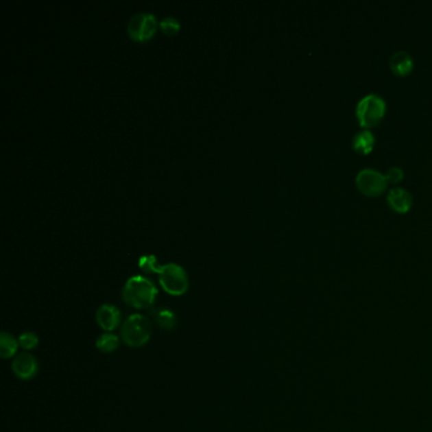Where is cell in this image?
I'll return each mask as SVG.
<instances>
[{"label": "cell", "mask_w": 432, "mask_h": 432, "mask_svg": "<svg viewBox=\"0 0 432 432\" xmlns=\"http://www.w3.org/2000/svg\"><path fill=\"white\" fill-rule=\"evenodd\" d=\"M158 289L150 279L141 275L131 276L122 289V298L125 304L136 309H149L155 304Z\"/></svg>", "instance_id": "6da1fadb"}, {"label": "cell", "mask_w": 432, "mask_h": 432, "mask_svg": "<svg viewBox=\"0 0 432 432\" xmlns=\"http://www.w3.org/2000/svg\"><path fill=\"white\" fill-rule=\"evenodd\" d=\"M152 335V324L149 317L134 313L127 317L121 328V337L127 346L130 348H142L151 339Z\"/></svg>", "instance_id": "7a4b0ae2"}, {"label": "cell", "mask_w": 432, "mask_h": 432, "mask_svg": "<svg viewBox=\"0 0 432 432\" xmlns=\"http://www.w3.org/2000/svg\"><path fill=\"white\" fill-rule=\"evenodd\" d=\"M158 282L164 291L171 296H183L188 291L189 280L183 267L174 263L160 265L158 270Z\"/></svg>", "instance_id": "3957f363"}, {"label": "cell", "mask_w": 432, "mask_h": 432, "mask_svg": "<svg viewBox=\"0 0 432 432\" xmlns=\"http://www.w3.org/2000/svg\"><path fill=\"white\" fill-rule=\"evenodd\" d=\"M385 115V101L381 95L368 94L359 100L357 117L363 127H375L379 125Z\"/></svg>", "instance_id": "277c9868"}, {"label": "cell", "mask_w": 432, "mask_h": 432, "mask_svg": "<svg viewBox=\"0 0 432 432\" xmlns=\"http://www.w3.org/2000/svg\"><path fill=\"white\" fill-rule=\"evenodd\" d=\"M158 21L154 14L139 12L133 14L128 22V34L134 41H146L155 34Z\"/></svg>", "instance_id": "5b68a950"}, {"label": "cell", "mask_w": 432, "mask_h": 432, "mask_svg": "<svg viewBox=\"0 0 432 432\" xmlns=\"http://www.w3.org/2000/svg\"><path fill=\"white\" fill-rule=\"evenodd\" d=\"M388 180L385 175L375 169H363L357 175V185L359 191L366 195H379L387 188Z\"/></svg>", "instance_id": "8992f818"}, {"label": "cell", "mask_w": 432, "mask_h": 432, "mask_svg": "<svg viewBox=\"0 0 432 432\" xmlns=\"http://www.w3.org/2000/svg\"><path fill=\"white\" fill-rule=\"evenodd\" d=\"M13 373L21 381H31L36 375L38 374L40 365L37 359L29 352H21L14 357L12 363Z\"/></svg>", "instance_id": "52a82bcc"}, {"label": "cell", "mask_w": 432, "mask_h": 432, "mask_svg": "<svg viewBox=\"0 0 432 432\" xmlns=\"http://www.w3.org/2000/svg\"><path fill=\"white\" fill-rule=\"evenodd\" d=\"M97 324H99L100 328L112 333L118 326L121 324V312L119 309L113 304H103L97 311Z\"/></svg>", "instance_id": "ba28073f"}, {"label": "cell", "mask_w": 432, "mask_h": 432, "mask_svg": "<svg viewBox=\"0 0 432 432\" xmlns=\"http://www.w3.org/2000/svg\"><path fill=\"white\" fill-rule=\"evenodd\" d=\"M388 204L398 213H406L412 206V195L405 188H393L388 191Z\"/></svg>", "instance_id": "9c48e42d"}, {"label": "cell", "mask_w": 432, "mask_h": 432, "mask_svg": "<svg viewBox=\"0 0 432 432\" xmlns=\"http://www.w3.org/2000/svg\"><path fill=\"white\" fill-rule=\"evenodd\" d=\"M389 67L394 74L407 75L413 69V58L406 51H397L391 56Z\"/></svg>", "instance_id": "30bf717a"}, {"label": "cell", "mask_w": 432, "mask_h": 432, "mask_svg": "<svg viewBox=\"0 0 432 432\" xmlns=\"http://www.w3.org/2000/svg\"><path fill=\"white\" fill-rule=\"evenodd\" d=\"M152 316L160 328L171 331L178 324V317L169 308H158L152 311Z\"/></svg>", "instance_id": "8fae6325"}, {"label": "cell", "mask_w": 432, "mask_h": 432, "mask_svg": "<svg viewBox=\"0 0 432 432\" xmlns=\"http://www.w3.org/2000/svg\"><path fill=\"white\" fill-rule=\"evenodd\" d=\"M375 145V136L373 133L370 132L369 130H364V131H359V132L354 136V140H352V146L355 150L359 152H363V154H369L373 150Z\"/></svg>", "instance_id": "7c38bea8"}, {"label": "cell", "mask_w": 432, "mask_h": 432, "mask_svg": "<svg viewBox=\"0 0 432 432\" xmlns=\"http://www.w3.org/2000/svg\"><path fill=\"white\" fill-rule=\"evenodd\" d=\"M19 342L13 335L7 331L0 333V357L3 359L13 357L17 354Z\"/></svg>", "instance_id": "4fadbf2b"}, {"label": "cell", "mask_w": 432, "mask_h": 432, "mask_svg": "<svg viewBox=\"0 0 432 432\" xmlns=\"http://www.w3.org/2000/svg\"><path fill=\"white\" fill-rule=\"evenodd\" d=\"M119 344H121V340H119V337L117 335L112 333H106L100 335L99 337L97 339L95 346H97V349L99 350L100 352L110 354V352H115L119 348Z\"/></svg>", "instance_id": "5bb4252c"}, {"label": "cell", "mask_w": 432, "mask_h": 432, "mask_svg": "<svg viewBox=\"0 0 432 432\" xmlns=\"http://www.w3.org/2000/svg\"><path fill=\"white\" fill-rule=\"evenodd\" d=\"M19 346L25 350H34L38 346L40 339L34 333H23L18 337Z\"/></svg>", "instance_id": "9a60e30c"}, {"label": "cell", "mask_w": 432, "mask_h": 432, "mask_svg": "<svg viewBox=\"0 0 432 432\" xmlns=\"http://www.w3.org/2000/svg\"><path fill=\"white\" fill-rule=\"evenodd\" d=\"M160 27H161L164 34H167V36H173V34H176L179 31L180 23H179V21L176 18L167 17L160 22Z\"/></svg>", "instance_id": "2e32d148"}, {"label": "cell", "mask_w": 432, "mask_h": 432, "mask_svg": "<svg viewBox=\"0 0 432 432\" xmlns=\"http://www.w3.org/2000/svg\"><path fill=\"white\" fill-rule=\"evenodd\" d=\"M140 267L146 273H158L160 265L154 255H146L140 259Z\"/></svg>", "instance_id": "e0dca14e"}, {"label": "cell", "mask_w": 432, "mask_h": 432, "mask_svg": "<svg viewBox=\"0 0 432 432\" xmlns=\"http://www.w3.org/2000/svg\"><path fill=\"white\" fill-rule=\"evenodd\" d=\"M385 178L388 180V183H398L399 180L403 178V170L398 167H393L387 171Z\"/></svg>", "instance_id": "ac0fdd59"}]
</instances>
